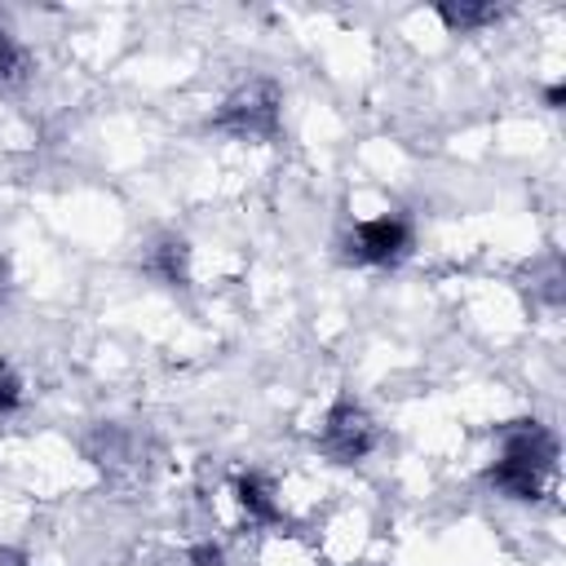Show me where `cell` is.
Here are the masks:
<instances>
[{"mask_svg":"<svg viewBox=\"0 0 566 566\" xmlns=\"http://www.w3.org/2000/svg\"><path fill=\"white\" fill-rule=\"evenodd\" d=\"M407 248H411V230H407L402 217L358 221L354 234L345 239V256L358 261V265H394Z\"/></svg>","mask_w":566,"mask_h":566,"instance_id":"4","label":"cell"},{"mask_svg":"<svg viewBox=\"0 0 566 566\" xmlns=\"http://www.w3.org/2000/svg\"><path fill=\"white\" fill-rule=\"evenodd\" d=\"M18 402H22V380L13 376V367H4V363H0V416H4V411H13Z\"/></svg>","mask_w":566,"mask_h":566,"instance_id":"8","label":"cell"},{"mask_svg":"<svg viewBox=\"0 0 566 566\" xmlns=\"http://www.w3.org/2000/svg\"><path fill=\"white\" fill-rule=\"evenodd\" d=\"M18 66H22V53H18V44L9 40V31H0V80H9Z\"/></svg>","mask_w":566,"mask_h":566,"instance_id":"9","label":"cell"},{"mask_svg":"<svg viewBox=\"0 0 566 566\" xmlns=\"http://www.w3.org/2000/svg\"><path fill=\"white\" fill-rule=\"evenodd\" d=\"M212 124L221 133H234V137H274V128H279V88L270 80L239 84L221 102V111L212 115Z\"/></svg>","mask_w":566,"mask_h":566,"instance_id":"2","label":"cell"},{"mask_svg":"<svg viewBox=\"0 0 566 566\" xmlns=\"http://www.w3.org/2000/svg\"><path fill=\"white\" fill-rule=\"evenodd\" d=\"M318 447H323V455H332L336 464H354V460H363V455L376 447V424H371V416H367L358 402H336V407L323 416Z\"/></svg>","mask_w":566,"mask_h":566,"instance_id":"3","label":"cell"},{"mask_svg":"<svg viewBox=\"0 0 566 566\" xmlns=\"http://www.w3.org/2000/svg\"><path fill=\"white\" fill-rule=\"evenodd\" d=\"M146 270L155 279H164V283H186V243L172 239V234L155 239L150 252H146Z\"/></svg>","mask_w":566,"mask_h":566,"instance_id":"5","label":"cell"},{"mask_svg":"<svg viewBox=\"0 0 566 566\" xmlns=\"http://www.w3.org/2000/svg\"><path fill=\"white\" fill-rule=\"evenodd\" d=\"M557 464V438L539 420H513L500 433V460L486 469V482L509 500L544 495V482Z\"/></svg>","mask_w":566,"mask_h":566,"instance_id":"1","label":"cell"},{"mask_svg":"<svg viewBox=\"0 0 566 566\" xmlns=\"http://www.w3.org/2000/svg\"><path fill=\"white\" fill-rule=\"evenodd\" d=\"M438 18L451 27V31H473L482 22H495L500 9L495 4H438Z\"/></svg>","mask_w":566,"mask_h":566,"instance_id":"7","label":"cell"},{"mask_svg":"<svg viewBox=\"0 0 566 566\" xmlns=\"http://www.w3.org/2000/svg\"><path fill=\"white\" fill-rule=\"evenodd\" d=\"M234 491H239V504H243V513L252 517V522H279V504H274V491L256 478V473H243L239 482H234Z\"/></svg>","mask_w":566,"mask_h":566,"instance_id":"6","label":"cell"}]
</instances>
